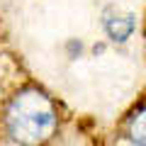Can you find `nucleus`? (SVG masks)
I'll return each instance as SVG.
<instances>
[{
  "label": "nucleus",
  "mask_w": 146,
  "mask_h": 146,
  "mask_svg": "<svg viewBox=\"0 0 146 146\" xmlns=\"http://www.w3.org/2000/svg\"><path fill=\"white\" fill-rule=\"evenodd\" d=\"M54 127H56V112L44 93L25 90L12 100L7 112V129L15 141L39 144L51 136Z\"/></svg>",
  "instance_id": "1"
},
{
  "label": "nucleus",
  "mask_w": 146,
  "mask_h": 146,
  "mask_svg": "<svg viewBox=\"0 0 146 146\" xmlns=\"http://www.w3.org/2000/svg\"><path fill=\"white\" fill-rule=\"evenodd\" d=\"M129 131H131V139H134V141H139V144H146V110H141L139 115L131 119Z\"/></svg>",
  "instance_id": "2"
}]
</instances>
